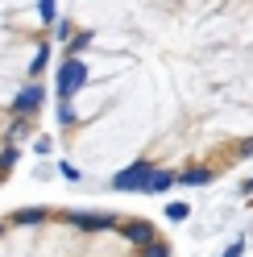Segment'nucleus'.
Listing matches in <instances>:
<instances>
[{
	"label": "nucleus",
	"instance_id": "f257e3e1",
	"mask_svg": "<svg viewBox=\"0 0 253 257\" xmlns=\"http://www.w3.org/2000/svg\"><path fill=\"white\" fill-rule=\"evenodd\" d=\"M54 58L79 187L166 195L253 158V0H62Z\"/></svg>",
	"mask_w": 253,
	"mask_h": 257
},
{
	"label": "nucleus",
	"instance_id": "f03ea898",
	"mask_svg": "<svg viewBox=\"0 0 253 257\" xmlns=\"http://www.w3.org/2000/svg\"><path fill=\"white\" fill-rule=\"evenodd\" d=\"M0 257H175V249L146 216L42 203L0 216Z\"/></svg>",
	"mask_w": 253,
	"mask_h": 257
},
{
	"label": "nucleus",
	"instance_id": "7ed1b4c3",
	"mask_svg": "<svg viewBox=\"0 0 253 257\" xmlns=\"http://www.w3.org/2000/svg\"><path fill=\"white\" fill-rule=\"evenodd\" d=\"M62 0H0V183L21 162L42 116Z\"/></svg>",
	"mask_w": 253,
	"mask_h": 257
}]
</instances>
